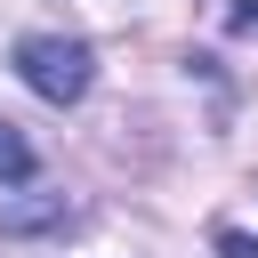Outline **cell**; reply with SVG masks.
<instances>
[{
    "instance_id": "obj_1",
    "label": "cell",
    "mask_w": 258,
    "mask_h": 258,
    "mask_svg": "<svg viewBox=\"0 0 258 258\" xmlns=\"http://www.w3.org/2000/svg\"><path fill=\"white\" fill-rule=\"evenodd\" d=\"M16 81H24L32 97H48V105H81L89 81H97V56H89V40L32 32V40H16Z\"/></svg>"
},
{
    "instance_id": "obj_2",
    "label": "cell",
    "mask_w": 258,
    "mask_h": 258,
    "mask_svg": "<svg viewBox=\"0 0 258 258\" xmlns=\"http://www.w3.org/2000/svg\"><path fill=\"white\" fill-rule=\"evenodd\" d=\"M64 218H73V202H64L56 185H40V177L0 194V234H48V226H64Z\"/></svg>"
},
{
    "instance_id": "obj_3",
    "label": "cell",
    "mask_w": 258,
    "mask_h": 258,
    "mask_svg": "<svg viewBox=\"0 0 258 258\" xmlns=\"http://www.w3.org/2000/svg\"><path fill=\"white\" fill-rule=\"evenodd\" d=\"M8 185H32V145L0 121V194H8Z\"/></svg>"
},
{
    "instance_id": "obj_4",
    "label": "cell",
    "mask_w": 258,
    "mask_h": 258,
    "mask_svg": "<svg viewBox=\"0 0 258 258\" xmlns=\"http://www.w3.org/2000/svg\"><path fill=\"white\" fill-rule=\"evenodd\" d=\"M218 258H258V234H234V226H226V234H218Z\"/></svg>"
},
{
    "instance_id": "obj_5",
    "label": "cell",
    "mask_w": 258,
    "mask_h": 258,
    "mask_svg": "<svg viewBox=\"0 0 258 258\" xmlns=\"http://www.w3.org/2000/svg\"><path fill=\"white\" fill-rule=\"evenodd\" d=\"M226 24H234V32H258V0H234V8H226Z\"/></svg>"
}]
</instances>
